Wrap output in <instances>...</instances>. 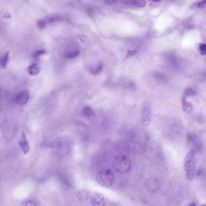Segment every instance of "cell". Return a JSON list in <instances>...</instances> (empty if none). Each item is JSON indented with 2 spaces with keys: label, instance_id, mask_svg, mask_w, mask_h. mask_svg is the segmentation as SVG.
<instances>
[{
  "label": "cell",
  "instance_id": "cell-1",
  "mask_svg": "<svg viewBox=\"0 0 206 206\" xmlns=\"http://www.w3.org/2000/svg\"><path fill=\"white\" fill-rule=\"evenodd\" d=\"M195 151L191 150L187 153L184 160V168L186 176L189 181H192L195 174Z\"/></svg>",
  "mask_w": 206,
  "mask_h": 206
},
{
  "label": "cell",
  "instance_id": "cell-2",
  "mask_svg": "<svg viewBox=\"0 0 206 206\" xmlns=\"http://www.w3.org/2000/svg\"><path fill=\"white\" fill-rule=\"evenodd\" d=\"M112 166L118 173L125 174L131 168V161L126 155H117L112 162Z\"/></svg>",
  "mask_w": 206,
  "mask_h": 206
},
{
  "label": "cell",
  "instance_id": "cell-3",
  "mask_svg": "<svg viewBox=\"0 0 206 206\" xmlns=\"http://www.w3.org/2000/svg\"><path fill=\"white\" fill-rule=\"evenodd\" d=\"M96 180L100 186L109 188L113 186L114 183V175L109 169H102L99 171L96 175Z\"/></svg>",
  "mask_w": 206,
  "mask_h": 206
},
{
  "label": "cell",
  "instance_id": "cell-4",
  "mask_svg": "<svg viewBox=\"0 0 206 206\" xmlns=\"http://www.w3.org/2000/svg\"><path fill=\"white\" fill-rule=\"evenodd\" d=\"M90 203L92 206H105V199L102 193L93 192L90 196Z\"/></svg>",
  "mask_w": 206,
  "mask_h": 206
},
{
  "label": "cell",
  "instance_id": "cell-5",
  "mask_svg": "<svg viewBox=\"0 0 206 206\" xmlns=\"http://www.w3.org/2000/svg\"><path fill=\"white\" fill-rule=\"evenodd\" d=\"M18 145L21 151L24 154L26 155L30 152V149H31L30 145L26 136V134L24 131H23L21 133V137L18 141Z\"/></svg>",
  "mask_w": 206,
  "mask_h": 206
},
{
  "label": "cell",
  "instance_id": "cell-6",
  "mask_svg": "<svg viewBox=\"0 0 206 206\" xmlns=\"http://www.w3.org/2000/svg\"><path fill=\"white\" fill-rule=\"evenodd\" d=\"M151 121V113L150 108L148 106L144 107L142 109V120L141 123L144 126H148Z\"/></svg>",
  "mask_w": 206,
  "mask_h": 206
},
{
  "label": "cell",
  "instance_id": "cell-7",
  "mask_svg": "<svg viewBox=\"0 0 206 206\" xmlns=\"http://www.w3.org/2000/svg\"><path fill=\"white\" fill-rule=\"evenodd\" d=\"M29 97V94L27 91L21 92L16 96V103L19 106L25 105L28 102Z\"/></svg>",
  "mask_w": 206,
  "mask_h": 206
},
{
  "label": "cell",
  "instance_id": "cell-8",
  "mask_svg": "<svg viewBox=\"0 0 206 206\" xmlns=\"http://www.w3.org/2000/svg\"><path fill=\"white\" fill-rule=\"evenodd\" d=\"M119 3L124 4L127 6H130L134 8H144L146 5V1H139V0H130V1H117Z\"/></svg>",
  "mask_w": 206,
  "mask_h": 206
},
{
  "label": "cell",
  "instance_id": "cell-9",
  "mask_svg": "<svg viewBox=\"0 0 206 206\" xmlns=\"http://www.w3.org/2000/svg\"><path fill=\"white\" fill-rule=\"evenodd\" d=\"M90 191L88 189H82L77 192V198L80 202H85L90 198Z\"/></svg>",
  "mask_w": 206,
  "mask_h": 206
},
{
  "label": "cell",
  "instance_id": "cell-10",
  "mask_svg": "<svg viewBox=\"0 0 206 206\" xmlns=\"http://www.w3.org/2000/svg\"><path fill=\"white\" fill-rule=\"evenodd\" d=\"M188 138H189V141L195 146V148H197V149H201L202 148V146H203L202 143H201L200 139L196 135L189 134L188 136Z\"/></svg>",
  "mask_w": 206,
  "mask_h": 206
},
{
  "label": "cell",
  "instance_id": "cell-11",
  "mask_svg": "<svg viewBox=\"0 0 206 206\" xmlns=\"http://www.w3.org/2000/svg\"><path fill=\"white\" fill-rule=\"evenodd\" d=\"M41 71V68L37 64H31L28 68H27V71L31 75V76H36L38 75Z\"/></svg>",
  "mask_w": 206,
  "mask_h": 206
},
{
  "label": "cell",
  "instance_id": "cell-12",
  "mask_svg": "<svg viewBox=\"0 0 206 206\" xmlns=\"http://www.w3.org/2000/svg\"><path fill=\"white\" fill-rule=\"evenodd\" d=\"M9 52H7L4 54L1 59H0V66L2 69H5L6 68L8 64V62L9 60Z\"/></svg>",
  "mask_w": 206,
  "mask_h": 206
},
{
  "label": "cell",
  "instance_id": "cell-13",
  "mask_svg": "<svg viewBox=\"0 0 206 206\" xmlns=\"http://www.w3.org/2000/svg\"><path fill=\"white\" fill-rule=\"evenodd\" d=\"M182 104H183V109L184 112L190 113L193 111V108L190 103L186 101V97L183 96L182 97Z\"/></svg>",
  "mask_w": 206,
  "mask_h": 206
},
{
  "label": "cell",
  "instance_id": "cell-14",
  "mask_svg": "<svg viewBox=\"0 0 206 206\" xmlns=\"http://www.w3.org/2000/svg\"><path fill=\"white\" fill-rule=\"evenodd\" d=\"M80 54V51L78 49H75V50H69L67 52H66L65 53V58L69 59H75L77 58Z\"/></svg>",
  "mask_w": 206,
  "mask_h": 206
},
{
  "label": "cell",
  "instance_id": "cell-15",
  "mask_svg": "<svg viewBox=\"0 0 206 206\" xmlns=\"http://www.w3.org/2000/svg\"><path fill=\"white\" fill-rule=\"evenodd\" d=\"M82 114L87 117H91L94 115V112L90 107L85 106L82 109Z\"/></svg>",
  "mask_w": 206,
  "mask_h": 206
},
{
  "label": "cell",
  "instance_id": "cell-16",
  "mask_svg": "<svg viewBox=\"0 0 206 206\" xmlns=\"http://www.w3.org/2000/svg\"><path fill=\"white\" fill-rule=\"evenodd\" d=\"M102 69H103V65H102V64L100 63L99 64L97 67H96L94 68H92V69L91 73L93 75H97L102 71Z\"/></svg>",
  "mask_w": 206,
  "mask_h": 206
},
{
  "label": "cell",
  "instance_id": "cell-17",
  "mask_svg": "<svg viewBox=\"0 0 206 206\" xmlns=\"http://www.w3.org/2000/svg\"><path fill=\"white\" fill-rule=\"evenodd\" d=\"M47 24H48V23L47 21V19H40V20H39L38 23H37L38 27L40 29H45L46 27H47Z\"/></svg>",
  "mask_w": 206,
  "mask_h": 206
},
{
  "label": "cell",
  "instance_id": "cell-18",
  "mask_svg": "<svg viewBox=\"0 0 206 206\" xmlns=\"http://www.w3.org/2000/svg\"><path fill=\"white\" fill-rule=\"evenodd\" d=\"M196 94V92L195 91L192 89V88H187L186 90V92H184L183 96L184 97H187V96H194Z\"/></svg>",
  "mask_w": 206,
  "mask_h": 206
},
{
  "label": "cell",
  "instance_id": "cell-19",
  "mask_svg": "<svg viewBox=\"0 0 206 206\" xmlns=\"http://www.w3.org/2000/svg\"><path fill=\"white\" fill-rule=\"evenodd\" d=\"M46 53H47V52H46V50L41 49V50H39L38 51H36V52H35L33 54V56L35 58H38V57H40L41 56L44 55V54Z\"/></svg>",
  "mask_w": 206,
  "mask_h": 206
},
{
  "label": "cell",
  "instance_id": "cell-20",
  "mask_svg": "<svg viewBox=\"0 0 206 206\" xmlns=\"http://www.w3.org/2000/svg\"><path fill=\"white\" fill-rule=\"evenodd\" d=\"M199 51L201 55L203 56L206 55V44H199Z\"/></svg>",
  "mask_w": 206,
  "mask_h": 206
},
{
  "label": "cell",
  "instance_id": "cell-21",
  "mask_svg": "<svg viewBox=\"0 0 206 206\" xmlns=\"http://www.w3.org/2000/svg\"><path fill=\"white\" fill-rule=\"evenodd\" d=\"M24 206H38L36 202L33 200H28L25 202Z\"/></svg>",
  "mask_w": 206,
  "mask_h": 206
},
{
  "label": "cell",
  "instance_id": "cell-22",
  "mask_svg": "<svg viewBox=\"0 0 206 206\" xmlns=\"http://www.w3.org/2000/svg\"><path fill=\"white\" fill-rule=\"evenodd\" d=\"M197 7L199 8H206V1H203L198 2L197 4Z\"/></svg>",
  "mask_w": 206,
  "mask_h": 206
},
{
  "label": "cell",
  "instance_id": "cell-23",
  "mask_svg": "<svg viewBox=\"0 0 206 206\" xmlns=\"http://www.w3.org/2000/svg\"><path fill=\"white\" fill-rule=\"evenodd\" d=\"M197 206V204L195 203H194V202H192V203H190L188 206Z\"/></svg>",
  "mask_w": 206,
  "mask_h": 206
},
{
  "label": "cell",
  "instance_id": "cell-24",
  "mask_svg": "<svg viewBox=\"0 0 206 206\" xmlns=\"http://www.w3.org/2000/svg\"><path fill=\"white\" fill-rule=\"evenodd\" d=\"M206 206V205H203V206Z\"/></svg>",
  "mask_w": 206,
  "mask_h": 206
}]
</instances>
